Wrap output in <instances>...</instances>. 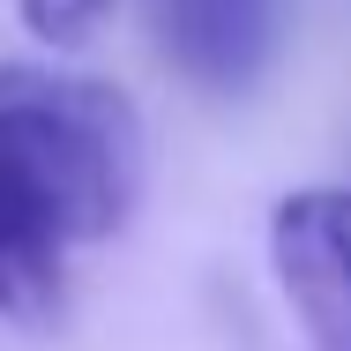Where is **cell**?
<instances>
[{"mask_svg": "<svg viewBox=\"0 0 351 351\" xmlns=\"http://www.w3.org/2000/svg\"><path fill=\"white\" fill-rule=\"evenodd\" d=\"M269 254L306 351H351V187H306L277 202Z\"/></svg>", "mask_w": 351, "mask_h": 351, "instance_id": "2", "label": "cell"}, {"mask_svg": "<svg viewBox=\"0 0 351 351\" xmlns=\"http://www.w3.org/2000/svg\"><path fill=\"white\" fill-rule=\"evenodd\" d=\"M105 8H112V0H15L23 30L45 38V45H75V38H90V30L105 23Z\"/></svg>", "mask_w": 351, "mask_h": 351, "instance_id": "4", "label": "cell"}, {"mask_svg": "<svg viewBox=\"0 0 351 351\" xmlns=\"http://www.w3.org/2000/svg\"><path fill=\"white\" fill-rule=\"evenodd\" d=\"M142 195L135 105L68 68H0V314L45 322L68 254L112 239Z\"/></svg>", "mask_w": 351, "mask_h": 351, "instance_id": "1", "label": "cell"}, {"mask_svg": "<svg viewBox=\"0 0 351 351\" xmlns=\"http://www.w3.org/2000/svg\"><path fill=\"white\" fill-rule=\"evenodd\" d=\"M157 38L202 90H247L277 53V0H157Z\"/></svg>", "mask_w": 351, "mask_h": 351, "instance_id": "3", "label": "cell"}]
</instances>
